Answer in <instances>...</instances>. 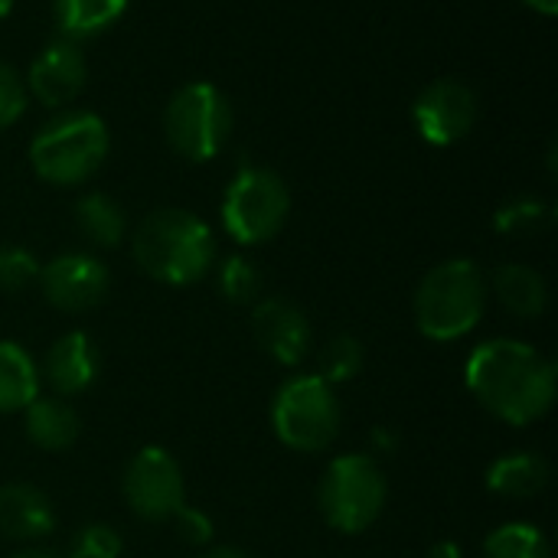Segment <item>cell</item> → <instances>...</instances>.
<instances>
[{"instance_id":"cell-1","label":"cell","mask_w":558,"mask_h":558,"mask_svg":"<svg viewBox=\"0 0 558 558\" xmlns=\"http://www.w3.org/2000/svg\"><path fill=\"white\" fill-rule=\"evenodd\" d=\"M471 396L507 425H533L556 402V366L533 343L494 337L471 350L464 363Z\"/></svg>"},{"instance_id":"cell-2","label":"cell","mask_w":558,"mask_h":558,"mask_svg":"<svg viewBox=\"0 0 558 558\" xmlns=\"http://www.w3.org/2000/svg\"><path fill=\"white\" fill-rule=\"evenodd\" d=\"M131 255L154 281L186 288L213 271L216 235L196 213L167 206L141 219L131 235Z\"/></svg>"},{"instance_id":"cell-3","label":"cell","mask_w":558,"mask_h":558,"mask_svg":"<svg viewBox=\"0 0 558 558\" xmlns=\"http://www.w3.org/2000/svg\"><path fill=\"white\" fill-rule=\"evenodd\" d=\"M487 278L471 258L435 265L415 291V324L435 343L468 337L487 311Z\"/></svg>"},{"instance_id":"cell-4","label":"cell","mask_w":558,"mask_h":558,"mask_svg":"<svg viewBox=\"0 0 558 558\" xmlns=\"http://www.w3.org/2000/svg\"><path fill=\"white\" fill-rule=\"evenodd\" d=\"M108 128L92 111H62L29 141V163L52 186H78L98 173L108 157Z\"/></svg>"},{"instance_id":"cell-5","label":"cell","mask_w":558,"mask_h":558,"mask_svg":"<svg viewBox=\"0 0 558 558\" xmlns=\"http://www.w3.org/2000/svg\"><path fill=\"white\" fill-rule=\"evenodd\" d=\"M340 399L324 376H291L271 399V428L291 451H327L340 435Z\"/></svg>"},{"instance_id":"cell-6","label":"cell","mask_w":558,"mask_h":558,"mask_svg":"<svg viewBox=\"0 0 558 558\" xmlns=\"http://www.w3.org/2000/svg\"><path fill=\"white\" fill-rule=\"evenodd\" d=\"M386 474L373 454H340L327 464L317 500L324 520L347 536L366 533L386 510Z\"/></svg>"},{"instance_id":"cell-7","label":"cell","mask_w":558,"mask_h":558,"mask_svg":"<svg viewBox=\"0 0 558 558\" xmlns=\"http://www.w3.org/2000/svg\"><path fill=\"white\" fill-rule=\"evenodd\" d=\"M163 131L170 147L190 160L206 163L213 160L232 131V108L229 98L209 82H190L173 92L163 111Z\"/></svg>"},{"instance_id":"cell-8","label":"cell","mask_w":558,"mask_h":558,"mask_svg":"<svg viewBox=\"0 0 558 558\" xmlns=\"http://www.w3.org/2000/svg\"><path fill=\"white\" fill-rule=\"evenodd\" d=\"M291 213L288 183L268 167H242L222 196V226L239 245L271 242Z\"/></svg>"},{"instance_id":"cell-9","label":"cell","mask_w":558,"mask_h":558,"mask_svg":"<svg viewBox=\"0 0 558 558\" xmlns=\"http://www.w3.org/2000/svg\"><path fill=\"white\" fill-rule=\"evenodd\" d=\"M121 490H124V500L134 510V517H141L147 523L173 520V513L180 507H186L183 471L173 461V454L163 451V448H157V445L141 448L128 461Z\"/></svg>"},{"instance_id":"cell-10","label":"cell","mask_w":558,"mask_h":558,"mask_svg":"<svg viewBox=\"0 0 558 558\" xmlns=\"http://www.w3.org/2000/svg\"><path fill=\"white\" fill-rule=\"evenodd\" d=\"M477 95L458 78H438L412 105V121L422 141L435 147L458 144L477 124Z\"/></svg>"},{"instance_id":"cell-11","label":"cell","mask_w":558,"mask_h":558,"mask_svg":"<svg viewBox=\"0 0 558 558\" xmlns=\"http://www.w3.org/2000/svg\"><path fill=\"white\" fill-rule=\"evenodd\" d=\"M36 281L43 288V298L62 314H85V311L98 307L111 288V275H108L105 262H98L88 252L56 255L49 265L39 268Z\"/></svg>"},{"instance_id":"cell-12","label":"cell","mask_w":558,"mask_h":558,"mask_svg":"<svg viewBox=\"0 0 558 558\" xmlns=\"http://www.w3.org/2000/svg\"><path fill=\"white\" fill-rule=\"evenodd\" d=\"M252 333H255L258 347L281 366H298L314 343V330H311L307 314L298 304H291L288 298L255 301Z\"/></svg>"},{"instance_id":"cell-13","label":"cell","mask_w":558,"mask_h":558,"mask_svg":"<svg viewBox=\"0 0 558 558\" xmlns=\"http://www.w3.org/2000/svg\"><path fill=\"white\" fill-rule=\"evenodd\" d=\"M26 92L43 101L46 108L69 105L88 82V62L78 43L72 39H52L29 65L26 72Z\"/></svg>"},{"instance_id":"cell-14","label":"cell","mask_w":558,"mask_h":558,"mask_svg":"<svg viewBox=\"0 0 558 558\" xmlns=\"http://www.w3.org/2000/svg\"><path fill=\"white\" fill-rule=\"evenodd\" d=\"M101 373V356H98V347L88 333L82 330H72V333H62L49 350H46V360H43V376L46 383L56 389L59 399H72V396H82L95 386Z\"/></svg>"},{"instance_id":"cell-15","label":"cell","mask_w":558,"mask_h":558,"mask_svg":"<svg viewBox=\"0 0 558 558\" xmlns=\"http://www.w3.org/2000/svg\"><path fill=\"white\" fill-rule=\"evenodd\" d=\"M56 530L52 500L33 484L0 487V536L13 543H39Z\"/></svg>"},{"instance_id":"cell-16","label":"cell","mask_w":558,"mask_h":558,"mask_svg":"<svg viewBox=\"0 0 558 558\" xmlns=\"http://www.w3.org/2000/svg\"><path fill=\"white\" fill-rule=\"evenodd\" d=\"M23 428L29 445H36L39 451H65L75 445L82 422L75 415V409L69 402H62L59 396H36L26 409H23Z\"/></svg>"},{"instance_id":"cell-17","label":"cell","mask_w":558,"mask_h":558,"mask_svg":"<svg viewBox=\"0 0 558 558\" xmlns=\"http://www.w3.org/2000/svg\"><path fill=\"white\" fill-rule=\"evenodd\" d=\"M553 471L549 461L536 451H513L497 458L487 468V490L504 500H526L536 497L549 484Z\"/></svg>"},{"instance_id":"cell-18","label":"cell","mask_w":558,"mask_h":558,"mask_svg":"<svg viewBox=\"0 0 558 558\" xmlns=\"http://www.w3.org/2000/svg\"><path fill=\"white\" fill-rule=\"evenodd\" d=\"M128 10V0H52L56 29L62 39L82 43L111 29Z\"/></svg>"},{"instance_id":"cell-19","label":"cell","mask_w":558,"mask_h":558,"mask_svg":"<svg viewBox=\"0 0 558 558\" xmlns=\"http://www.w3.org/2000/svg\"><path fill=\"white\" fill-rule=\"evenodd\" d=\"M487 288H494L497 301L517 317H539L549 304L546 278L530 265H500Z\"/></svg>"},{"instance_id":"cell-20","label":"cell","mask_w":558,"mask_h":558,"mask_svg":"<svg viewBox=\"0 0 558 558\" xmlns=\"http://www.w3.org/2000/svg\"><path fill=\"white\" fill-rule=\"evenodd\" d=\"M36 396L39 369L33 356L13 340H0V415L23 412Z\"/></svg>"},{"instance_id":"cell-21","label":"cell","mask_w":558,"mask_h":558,"mask_svg":"<svg viewBox=\"0 0 558 558\" xmlns=\"http://www.w3.org/2000/svg\"><path fill=\"white\" fill-rule=\"evenodd\" d=\"M75 229L98 248H114L121 245L128 232L124 209L108 196V193H85L75 203Z\"/></svg>"},{"instance_id":"cell-22","label":"cell","mask_w":558,"mask_h":558,"mask_svg":"<svg viewBox=\"0 0 558 558\" xmlns=\"http://www.w3.org/2000/svg\"><path fill=\"white\" fill-rule=\"evenodd\" d=\"M481 558H549V539L533 523H504L484 539Z\"/></svg>"},{"instance_id":"cell-23","label":"cell","mask_w":558,"mask_h":558,"mask_svg":"<svg viewBox=\"0 0 558 558\" xmlns=\"http://www.w3.org/2000/svg\"><path fill=\"white\" fill-rule=\"evenodd\" d=\"M556 213L546 199L539 196H517L507 199L497 216H494V229L500 235H539L553 226Z\"/></svg>"},{"instance_id":"cell-24","label":"cell","mask_w":558,"mask_h":558,"mask_svg":"<svg viewBox=\"0 0 558 558\" xmlns=\"http://www.w3.org/2000/svg\"><path fill=\"white\" fill-rule=\"evenodd\" d=\"M216 288H219V294H222L229 304H239V307L255 304L258 294H262V271H258V265H255L252 258H245V255H229V258H222V265H219Z\"/></svg>"},{"instance_id":"cell-25","label":"cell","mask_w":558,"mask_h":558,"mask_svg":"<svg viewBox=\"0 0 558 558\" xmlns=\"http://www.w3.org/2000/svg\"><path fill=\"white\" fill-rule=\"evenodd\" d=\"M363 343L350 333H337L324 343L320 350V376L337 386V383H347V379H356L360 369H363Z\"/></svg>"},{"instance_id":"cell-26","label":"cell","mask_w":558,"mask_h":558,"mask_svg":"<svg viewBox=\"0 0 558 558\" xmlns=\"http://www.w3.org/2000/svg\"><path fill=\"white\" fill-rule=\"evenodd\" d=\"M39 262L29 248L23 245H0V291L3 294H20L39 278Z\"/></svg>"},{"instance_id":"cell-27","label":"cell","mask_w":558,"mask_h":558,"mask_svg":"<svg viewBox=\"0 0 558 558\" xmlns=\"http://www.w3.org/2000/svg\"><path fill=\"white\" fill-rule=\"evenodd\" d=\"M69 558H121V536L105 523H88L72 536Z\"/></svg>"},{"instance_id":"cell-28","label":"cell","mask_w":558,"mask_h":558,"mask_svg":"<svg viewBox=\"0 0 558 558\" xmlns=\"http://www.w3.org/2000/svg\"><path fill=\"white\" fill-rule=\"evenodd\" d=\"M29 105V92H26V82L23 75L0 59V128H10L23 118Z\"/></svg>"},{"instance_id":"cell-29","label":"cell","mask_w":558,"mask_h":558,"mask_svg":"<svg viewBox=\"0 0 558 558\" xmlns=\"http://www.w3.org/2000/svg\"><path fill=\"white\" fill-rule=\"evenodd\" d=\"M173 523H177V533L186 546H209L213 543V520L199 510V507H180L173 513Z\"/></svg>"},{"instance_id":"cell-30","label":"cell","mask_w":558,"mask_h":558,"mask_svg":"<svg viewBox=\"0 0 558 558\" xmlns=\"http://www.w3.org/2000/svg\"><path fill=\"white\" fill-rule=\"evenodd\" d=\"M196 558H252L245 549H239V546H209V549H203Z\"/></svg>"},{"instance_id":"cell-31","label":"cell","mask_w":558,"mask_h":558,"mask_svg":"<svg viewBox=\"0 0 558 558\" xmlns=\"http://www.w3.org/2000/svg\"><path fill=\"white\" fill-rule=\"evenodd\" d=\"M428 558H461V546H454V543H448V539H445V543H435Z\"/></svg>"},{"instance_id":"cell-32","label":"cell","mask_w":558,"mask_h":558,"mask_svg":"<svg viewBox=\"0 0 558 558\" xmlns=\"http://www.w3.org/2000/svg\"><path fill=\"white\" fill-rule=\"evenodd\" d=\"M373 445H376L379 451H392V448H396V435H389L386 428H376V432H373Z\"/></svg>"},{"instance_id":"cell-33","label":"cell","mask_w":558,"mask_h":558,"mask_svg":"<svg viewBox=\"0 0 558 558\" xmlns=\"http://www.w3.org/2000/svg\"><path fill=\"white\" fill-rule=\"evenodd\" d=\"M526 7H533L536 13H546V16H556L558 0H523Z\"/></svg>"},{"instance_id":"cell-34","label":"cell","mask_w":558,"mask_h":558,"mask_svg":"<svg viewBox=\"0 0 558 558\" xmlns=\"http://www.w3.org/2000/svg\"><path fill=\"white\" fill-rule=\"evenodd\" d=\"M13 558H59V556H52V553H46V549H23V553H16Z\"/></svg>"},{"instance_id":"cell-35","label":"cell","mask_w":558,"mask_h":558,"mask_svg":"<svg viewBox=\"0 0 558 558\" xmlns=\"http://www.w3.org/2000/svg\"><path fill=\"white\" fill-rule=\"evenodd\" d=\"M13 10V0H0V20Z\"/></svg>"}]
</instances>
